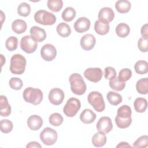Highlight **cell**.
<instances>
[{"label":"cell","mask_w":148,"mask_h":148,"mask_svg":"<svg viewBox=\"0 0 148 148\" xmlns=\"http://www.w3.org/2000/svg\"><path fill=\"white\" fill-rule=\"evenodd\" d=\"M72 92L76 95H81L85 93L87 86L83 77L77 73L71 75L69 78Z\"/></svg>","instance_id":"obj_1"},{"label":"cell","mask_w":148,"mask_h":148,"mask_svg":"<svg viewBox=\"0 0 148 148\" xmlns=\"http://www.w3.org/2000/svg\"><path fill=\"white\" fill-rule=\"evenodd\" d=\"M27 64L25 58L20 54H14L10 59V71L16 75L23 74Z\"/></svg>","instance_id":"obj_2"},{"label":"cell","mask_w":148,"mask_h":148,"mask_svg":"<svg viewBox=\"0 0 148 148\" xmlns=\"http://www.w3.org/2000/svg\"><path fill=\"white\" fill-rule=\"evenodd\" d=\"M23 98L27 102L34 105H39L42 101L43 95L42 91L39 88L28 87L23 91Z\"/></svg>","instance_id":"obj_3"},{"label":"cell","mask_w":148,"mask_h":148,"mask_svg":"<svg viewBox=\"0 0 148 148\" xmlns=\"http://www.w3.org/2000/svg\"><path fill=\"white\" fill-rule=\"evenodd\" d=\"M35 21L40 24L45 25H53L56 21L55 15L45 10H39L34 14Z\"/></svg>","instance_id":"obj_4"},{"label":"cell","mask_w":148,"mask_h":148,"mask_svg":"<svg viewBox=\"0 0 148 148\" xmlns=\"http://www.w3.org/2000/svg\"><path fill=\"white\" fill-rule=\"evenodd\" d=\"M88 103L98 112H101L105 109V103L102 94L98 91L90 92L87 97Z\"/></svg>","instance_id":"obj_5"},{"label":"cell","mask_w":148,"mask_h":148,"mask_svg":"<svg viewBox=\"0 0 148 148\" xmlns=\"http://www.w3.org/2000/svg\"><path fill=\"white\" fill-rule=\"evenodd\" d=\"M81 107L80 101L75 98H69L63 108L64 113L69 117L75 116Z\"/></svg>","instance_id":"obj_6"},{"label":"cell","mask_w":148,"mask_h":148,"mask_svg":"<svg viewBox=\"0 0 148 148\" xmlns=\"http://www.w3.org/2000/svg\"><path fill=\"white\" fill-rule=\"evenodd\" d=\"M58 138L57 132L56 130L50 127H46L40 134L41 141L46 145L51 146L54 145Z\"/></svg>","instance_id":"obj_7"},{"label":"cell","mask_w":148,"mask_h":148,"mask_svg":"<svg viewBox=\"0 0 148 148\" xmlns=\"http://www.w3.org/2000/svg\"><path fill=\"white\" fill-rule=\"evenodd\" d=\"M38 46L37 42H36L31 36L25 35L23 36L20 40L21 49L25 53L31 54L34 53Z\"/></svg>","instance_id":"obj_8"},{"label":"cell","mask_w":148,"mask_h":148,"mask_svg":"<svg viewBox=\"0 0 148 148\" xmlns=\"http://www.w3.org/2000/svg\"><path fill=\"white\" fill-rule=\"evenodd\" d=\"M42 58L46 61H53L57 56V50L51 44L47 43L43 45L40 49Z\"/></svg>","instance_id":"obj_9"},{"label":"cell","mask_w":148,"mask_h":148,"mask_svg":"<svg viewBox=\"0 0 148 148\" xmlns=\"http://www.w3.org/2000/svg\"><path fill=\"white\" fill-rule=\"evenodd\" d=\"M85 78L90 82L97 83L102 77V71L99 68H88L84 72Z\"/></svg>","instance_id":"obj_10"},{"label":"cell","mask_w":148,"mask_h":148,"mask_svg":"<svg viewBox=\"0 0 148 148\" xmlns=\"http://www.w3.org/2000/svg\"><path fill=\"white\" fill-rule=\"evenodd\" d=\"M96 127L99 132L104 134L109 133L113 128V124L110 118L106 116L101 117L96 124Z\"/></svg>","instance_id":"obj_11"},{"label":"cell","mask_w":148,"mask_h":148,"mask_svg":"<svg viewBox=\"0 0 148 148\" xmlns=\"http://www.w3.org/2000/svg\"><path fill=\"white\" fill-rule=\"evenodd\" d=\"M64 98L63 91L59 88H54L49 91V99L50 102L54 105H60Z\"/></svg>","instance_id":"obj_12"},{"label":"cell","mask_w":148,"mask_h":148,"mask_svg":"<svg viewBox=\"0 0 148 148\" xmlns=\"http://www.w3.org/2000/svg\"><path fill=\"white\" fill-rule=\"evenodd\" d=\"M98 20L105 23L109 24L114 17V13L112 9L108 7L102 8L98 13Z\"/></svg>","instance_id":"obj_13"},{"label":"cell","mask_w":148,"mask_h":148,"mask_svg":"<svg viewBox=\"0 0 148 148\" xmlns=\"http://www.w3.org/2000/svg\"><path fill=\"white\" fill-rule=\"evenodd\" d=\"M91 25L90 21L88 18L85 17L79 18L74 23L73 27L75 30L79 33L86 32L90 29Z\"/></svg>","instance_id":"obj_14"},{"label":"cell","mask_w":148,"mask_h":148,"mask_svg":"<svg viewBox=\"0 0 148 148\" xmlns=\"http://www.w3.org/2000/svg\"><path fill=\"white\" fill-rule=\"evenodd\" d=\"M96 42L95 36L90 34H86L80 39V46L82 48L86 51H88L94 48Z\"/></svg>","instance_id":"obj_15"},{"label":"cell","mask_w":148,"mask_h":148,"mask_svg":"<svg viewBox=\"0 0 148 148\" xmlns=\"http://www.w3.org/2000/svg\"><path fill=\"white\" fill-rule=\"evenodd\" d=\"M30 34L32 38L37 42H41L46 38V33L45 29L37 26H33L31 28Z\"/></svg>","instance_id":"obj_16"},{"label":"cell","mask_w":148,"mask_h":148,"mask_svg":"<svg viewBox=\"0 0 148 148\" xmlns=\"http://www.w3.org/2000/svg\"><path fill=\"white\" fill-rule=\"evenodd\" d=\"M27 125L31 130H38L43 125L42 119L39 116L32 115L28 118Z\"/></svg>","instance_id":"obj_17"},{"label":"cell","mask_w":148,"mask_h":148,"mask_svg":"<svg viewBox=\"0 0 148 148\" xmlns=\"http://www.w3.org/2000/svg\"><path fill=\"white\" fill-rule=\"evenodd\" d=\"M11 113V106L8 103L6 96H0V114L2 117H7Z\"/></svg>","instance_id":"obj_18"},{"label":"cell","mask_w":148,"mask_h":148,"mask_svg":"<svg viewBox=\"0 0 148 148\" xmlns=\"http://www.w3.org/2000/svg\"><path fill=\"white\" fill-rule=\"evenodd\" d=\"M96 114L90 109H85L80 115V120L84 124H91L96 119Z\"/></svg>","instance_id":"obj_19"},{"label":"cell","mask_w":148,"mask_h":148,"mask_svg":"<svg viewBox=\"0 0 148 148\" xmlns=\"http://www.w3.org/2000/svg\"><path fill=\"white\" fill-rule=\"evenodd\" d=\"M27 28V23L21 19L15 20L12 24V29L14 32L17 34L24 33Z\"/></svg>","instance_id":"obj_20"},{"label":"cell","mask_w":148,"mask_h":148,"mask_svg":"<svg viewBox=\"0 0 148 148\" xmlns=\"http://www.w3.org/2000/svg\"><path fill=\"white\" fill-rule=\"evenodd\" d=\"M106 136L105 134L101 132L95 134L92 138V145L97 147L104 146L106 142Z\"/></svg>","instance_id":"obj_21"},{"label":"cell","mask_w":148,"mask_h":148,"mask_svg":"<svg viewBox=\"0 0 148 148\" xmlns=\"http://www.w3.org/2000/svg\"><path fill=\"white\" fill-rule=\"evenodd\" d=\"M131 8V4L127 0H119L116 2L115 8L117 11L120 13H125L128 12Z\"/></svg>","instance_id":"obj_22"},{"label":"cell","mask_w":148,"mask_h":148,"mask_svg":"<svg viewBox=\"0 0 148 148\" xmlns=\"http://www.w3.org/2000/svg\"><path fill=\"white\" fill-rule=\"evenodd\" d=\"M110 29L109 24L103 23L99 20H97L94 24L95 31L100 35H105L108 33Z\"/></svg>","instance_id":"obj_23"},{"label":"cell","mask_w":148,"mask_h":148,"mask_svg":"<svg viewBox=\"0 0 148 148\" xmlns=\"http://www.w3.org/2000/svg\"><path fill=\"white\" fill-rule=\"evenodd\" d=\"M134 106L136 112L138 113L145 112L147 107V100L143 98H137L134 101Z\"/></svg>","instance_id":"obj_24"},{"label":"cell","mask_w":148,"mask_h":148,"mask_svg":"<svg viewBox=\"0 0 148 148\" xmlns=\"http://www.w3.org/2000/svg\"><path fill=\"white\" fill-rule=\"evenodd\" d=\"M137 91L141 94H147L148 92V78H142L136 83Z\"/></svg>","instance_id":"obj_25"},{"label":"cell","mask_w":148,"mask_h":148,"mask_svg":"<svg viewBox=\"0 0 148 148\" xmlns=\"http://www.w3.org/2000/svg\"><path fill=\"white\" fill-rule=\"evenodd\" d=\"M56 30L58 34L63 38L68 37L71 33V29L69 25L63 22L57 25Z\"/></svg>","instance_id":"obj_26"},{"label":"cell","mask_w":148,"mask_h":148,"mask_svg":"<svg viewBox=\"0 0 148 148\" xmlns=\"http://www.w3.org/2000/svg\"><path fill=\"white\" fill-rule=\"evenodd\" d=\"M107 99L109 103L113 106H116L122 102V97L119 93L114 91H109L107 94Z\"/></svg>","instance_id":"obj_27"},{"label":"cell","mask_w":148,"mask_h":148,"mask_svg":"<svg viewBox=\"0 0 148 148\" xmlns=\"http://www.w3.org/2000/svg\"><path fill=\"white\" fill-rule=\"evenodd\" d=\"M130 32V27L128 25L124 23L119 24L116 28V32L117 36L120 38H125L127 36L129 35Z\"/></svg>","instance_id":"obj_28"},{"label":"cell","mask_w":148,"mask_h":148,"mask_svg":"<svg viewBox=\"0 0 148 148\" xmlns=\"http://www.w3.org/2000/svg\"><path fill=\"white\" fill-rule=\"evenodd\" d=\"M131 108L127 105H123L117 109L116 116L121 119H128L131 117Z\"/></svg>","instance_id":"obj_29"},{"label":"cell","mask_w":148,"mask_h":148,"mask_svg":"<svg viewBox=\"0 0 148 148\" xmlns=\"http://www.w3.org/2000/svg\"><path fill=\"white\" fill-rule=\"evenodd\" d=\"M135 72L139 75H145L147 73L148 69L147 62L144 60H139L134 65Z\"/></svg>","instance_id":"obj_30"},{"label":"cell","mask_w":148,"mask_h":148,"mask_svg":"<svg viewBox=\"0 0 148 148\" xmlns=\"http://www.w3.org/2000/svg\"><path fill=\"white\" fill-rule=\"evenodd\" d=\"M76 11L72 7L66 8L62 13L61 17L63 20L66 22L71 21L76 16Z\"/></svg>","instance_id":"obj_31"},{"label":"cell","mask_w":148,"mask_h":148,"mask_svg":"<svg viewBox=\"0 0 148 148\" xmlns=\"http://www.w3.org/2000/svg\"><path fill=\"white\" fill-rule=\"evenodd\" d=\"M109 86L111 87L112 89L117 91L123 90L125 86V82H121L117 76L111 80H109Z\"/></svg>","instance_id":"obj_32"},{"label":"cell","mask_w":148,"mask_h":148,"mask_svg":"<svg viewBox=\"0 0 148 148\" xmlns=\"http://www.w3.org/2000/svg\"><path fill=\"white\" fill-rule=\"evenodd\" d=\"M47 5L50 10L54 12H58L63 6V2L62 0H48Z\"/></svg>","instance_id":"obj_33"},{"label":"cell","mask_w":148,"mask_h":148,"mask_svg":"<svg viewBox=\"0 0 148 148\" xmlns=\"http://www.w3.org/2000/svg\"><path fill=\"white\" fill-rule=\"evenodd\" d=\"M30 5L26 2L21 3L17 8V13L21 16L27 17L30 14Z\"/></svg>","instance_id":"obj_34"},{"label":"cell","mask_w":148,"mask_h":148,"mask_svg":"<svg viewBox=\"0 0 148 148\" xmlns=\"http://www.w3.org/2000/svg\"><path fill=\"white\" fill-rule=\"evenodd\" d=\"M63 117L58 113H54L51 114L49 118V123L53 126H59L63 123Z\"/></svg>","instance_id":"obj_35"},{"label":"cell","mask_w":148,"mask_h":148,"mask_svg":"<svg viewBox=\"0 0 148 148\" xmlns=\"http://www.w3.org/2000/svg\"><path fill=\"white\" fill-rule=\"evenodd\" d=\"M0 127H1V131L5 134H8L10 132L13 127V123L9 120L5 119L2 120L0 122Z\"/></svg>","instance_id":"obj_36"},{"label":"cell","mask_w":148,"mask_h":148,"mask_svg":"<svg viewBox=\"0 0 148 148\" xmlns=\"http://www.w3.org/2000/svg\"><path fill=\"white\" fill-rule=\"evenodd\" d=\"M18 39L16 36H10L8 38L5 42L6 49L9 51L15 50L17 48Z\"/></svg>","instance_id":"obj_37"},{"label":"cell","mask_w":148,"mask_h":148,"mask_svg":"<svg viewBox=\"0 0 148 148\" xmlns=\"http://www.w3.org/2000/svg\"><path fill=\"white\" fill-rule=\"evenodd\" d=\"M115 123L119 128L121 129L126 128L131 125L132 123V118L130 117L128 119H121L116 116L115 117Z\"/></svg>","instance_id":"obj_38"},{"label":"cell","mask_w":148,"mask_h":148,"mask_svg":"<svg viewBox=\"0 0 148 148\" xmlns=\"http://www.w3.org/2000/svg\"><path fill=\"white\" fill-rule=\"evenodd\" d=\"M138 47L141 52L148 51V36H142L138 42Z\"/></svg>","instance_id":"obj_39"},{"label":"cell","mask_w":148,"mask_h":148,"mask_svg":"<svg viewBox=\"0 0 148 148\" xmlns=\"http://www.w3.org/2000/svg\"><path fill=\"white\" fill-rule=\"evenodd\" d=\"M132 76V71L128 68H123L120 70L119 73L118 79L123 82L128 81Z\"/></svg>","instance_id":"obj_40"},{"label":"cell","mask_w":148,"mask_h":148,"mask_svg":"<svg viewBox=\"0 0 148 148\" xmlns=\"http://www.w3.org/2000/svg\"><path fill=\"white\" fill-rule=\"evenodd\" d=\"M9 86L10 88L15 90H20L23 85V81L18 77H12L9 80Z\"/></svg>","instance_id":"obj_41"},{"label":"cell","mask_w":148,"mask_h":148,"mask_svg":"<svg viewBox=\"0 0 148 148\" xmlns=\"http://www.w3.org/2000/svg\"><path fill=\"white\" fill-rule=\"evenodd\" d=\"M148 146V136L143 135L137 139L133 143L134 147H146Z\"/></svg>","instance_id":"obj_42"},{"label":"cell","mask_w":148,"mask_h":148,"mask_svg":"<svg viewBox=\"0 0 148 148\" xmlns=\"http://www.w3.org/2000/svg\"><path fill=\"white\" fill-rule=\"evenodd\" d=\"M116 71L112 66H107L105 68V78L111 80L116 76Z\"/></svg>","instance_id":"obj_43"},{"label":"cell","mask_w":148,"mask_h":148,"mask_svg":"<svg viewBox=\"0 0 148 148\" xmlns=\"http://www.w3.org/2000/svg\"><path fill=\"white\" fill-rule=\"evenodd\" d=\"M147 24H145L143 25L140 30V33L142 36H148V27H147Z\"/></svg>","instance_id":"obj_44"},{"label":"cell","mask_w":148,"mask_h":148,"mask_svg":"<svg viewBox=\"0 0 148 148\" xmlns=\"http://www.w3.org/2000/svg\"><path fill=\"white\" fill-rule=\"evenodd\" d=\"M41 147H42L41 145L38 142H35V141L29 142L26 146V147H27V148H31V147H37V148L39 147V148H40Z\"/></svg>","instance_id":"obj_45"},{"label":"cell","mask_w":148,"mask_h":148,"mask_svg":"<svg viewBox=\"0 0 148 148\" xmlns=\"http://www.w3.org/2000/svg\"><path fill=\"white\" fill-rule=\"evenodd\" d=\"M131 146L129 145L127 142H121L119 143L117 146L116 147H131Z\"/></svg>","instance_id":"obj_46"}]
</instances>
